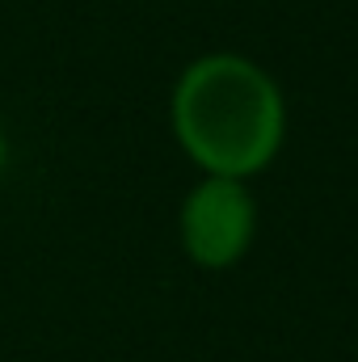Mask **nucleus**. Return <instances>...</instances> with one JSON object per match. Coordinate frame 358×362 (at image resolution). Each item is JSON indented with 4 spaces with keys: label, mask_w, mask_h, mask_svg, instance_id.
Instances as JSON below:
<instances>
[{
    "label": "nucleus",
    "mask_w": 358,
    "mask_h": 362,
    "mask_svg": "<svg viewBox=\"0 0 358 362\" xmlns=\"http://www.w3.org/2000/svg\"><path fill=\"white\" fill-rule=\"evenodd\" d=\"M173 139L202 177L253 181L287 139V97L266 68L241 51H211L181 68L169 97Z\"/></svg>",
    "instance_id": "1"
},
{
    "label": "nucleus",
    "mask_w": 358,
    "mask_h": 362,
    "mask_svg": "<svg viewBox=\"0 0 358 362\" xmlns=\"http://www.w3.org/2000/svg\"><path fill=\"white\" fill-rule=\"evenodd\" d=\"M178 236L198 270L241 266L258 236V202L249 194V181L198 177L181 198Z\"/></svg>",
    "instance_id": "2"
},
{
    "label": "nucleus",
    "mask_w": 358,
    "mask_h": 362,
    "mask_svg": "<svg viewBox=\"0 0 358 362\" xmlns=\"http://www.w3.org/2000/svg\"><path fill=\"white\" fill-rule=\"evenodd\" d=\"M0 165H4V122H0Z\"/></svg>",
    "instance_id": "3"
}]
</instances>
